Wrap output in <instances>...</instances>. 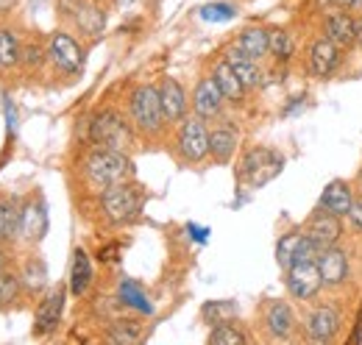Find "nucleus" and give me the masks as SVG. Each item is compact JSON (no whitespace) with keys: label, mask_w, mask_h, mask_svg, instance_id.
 Segmentation results:
<instances>
[{"label":"nucleus","mask_w":362,"mask_h":345,"mask_svg":"<svg viewBox=\"0 0 362 345\" xmlns=\"http://www.w3.org/2000/svg\"><path fill=\"white\" fill-rule=\"evenodd\" d=\"M47 231V209L42 204V198L31 201L25 209H23V234L28 240H42Z\"/></svg>","instance_id":"4468645a"},{"label":"nucleus","mask_w":362,"mask_h":345,"mask_svg":"<svg viewBox=\"0 0 362 345\" xmlns=\"http://www.w3.org/2000/svg\"><path fill=\"white\" fill-rule=\"evenodd\" d=\"M120 301L129 303V306H134V309H139V312H145V315H151L153 312V306H151V301L145 298V293L136 287L134 281H120Z\"/></svg>","instance_id":"bb28decb"},{"label":"nucleus","mask_w":362,"mask_h":345,"mask_svg":"<svg viewBox=\"0 0 362 345\" xmlns=\"http://www.w3.org/2000/svg\"><path fill=\"white\" fill-rule=\"evenodd\" d=\"M237 47H240L245 56L259 59V56H265V53L271 50V34H265L262 28H248V31L240 37Z\"/></svg>","instance_id":"4be33fe9"},{"label":"nucleus","mask_w":362,"mask_h":345,"mask_svg":"<svg viewBox=\"0 0 362 345\" xmlns=\"http://www.w3.org/2000/svg\"><path fill=\"white\" fill-rule=\"evenodd\" d=\"M3 112H6V123H8V131L14 134V131H17V112H14V103H11V100H6Z\"/></svg>","instance_id":"4c0bfd02"},{"label":"nucleus","mask_w":362,"mask_h":345,"mask_svg":"<svg viewBox=\"0 0 362 345\" xmlns=\"http://www.w3.org/2000/svg\"><path fill=\"white\" fill-rule=\"evenodd\" d=\"M103 212L115 223H123V220L134 217L139 212V192H136L134 187H126V184L106 187V192H103Z\"/></svg>","instance_id":"39448f33"},{"label":"nucleus","mask_w":362,"mask_h":345,"mask_svg":"<svg viewBox=\"0 0 362 345\" xmlns=\"http://www.w3.org/2000/svg\"><path fill=\"white\" fill-rule=\"evenodd\" d=\"M223 106V92L215 78H206L195 86V112L198 117H215Z\"/></svg>","instance_id":"9b49d317"},{"label":"nucleus","mask_w":362,"mask_h":345,"mask_svg":"<svg viewBox=\"0 0 362 345\" xmlns=\"http://www.w3.org/2000/svg\"><path fill=\"white\" fill-rule=\"evenodd\" d=\"M40 56H42V53H40L37 45H28V47L23 50V62H25V64H40V62H42Z\"/></svg>","instance_id":"e433bc0d"},{"label":"nucleus","mask_w":362,"mask_h":345,"mask_svg":"<svg viewBox=\"0 0 362 345\" xmlns=\"http://www.w3.org/2000/svg\"><path fill=\"white\" fill-rule=\"evenodd\" d=\"M326 31L334 45H351L357 40V25H354L351 14H332L326 23Z\"/></svg>","instance_id":"f3484780"},{"label":"nucleus","mask_w":362,"mask_h":345,"mask_svg":"<svg viewBox=\"0 0 362 345\" xmlns=\"http://www.w3.org/2000/svg\"><path fill=\"white\" fill-rule=\"evenodd\" d=\"M307 237L315 242L320 251H326V248H332L337 240H340V220L334 212H323V215H315L313 217V223H310V231H307Z\"/></svg>","instance_id":"1a4fd4ad"},{"label":"nucleus","mask_w":362,"mask_h":345,"mask_svg":"<svg viewBox=\"0 0 362 345\" xmlns=\"http://www.w3.org/2000/svg\"><path fill=\"white\" fill-rule=\"evenodd\" d=\"M50 59L56 62V67H62L64 73H78L84 64V50L78 47V42L67 34H56L50 40Z\"/></svg>","instance_id":"6e6552de"},{"label":"nucleus","mask_w":362,"mask_h":345,"mask_svg":"<svg viewBox=\"0 0 362 345\" xmlns=\"http://www.w3.org/2000/svg\"><path fill=\"white\" fill-rule=\"evenodd\" d=\"M112 343H120V345H134L142 340V332L136 323H117L112 326V334H109Z\"/></svg>","instance_id":"7c9ffc66"},{"label":"nucleus","mask_w":362,"mask_h":345,"mask_svg":"<svg viewBox=\"0 0 362 345\" xmlns=\"http://www.w3.org/2000/svg\"><path fill=\"white\" fill-rule=\"evenodd\" d=\"M307 329H310V337H313V340L326 343V340H332V337L337 334V329H340V315H337L332 306H320V309H315V312L310 315Z\"/></svg>","instance_id":"9d476101"},{"label":"nucleus","mask_w":362,"mask_h":345,"mask_svg":"<svg viewBox=\"0 0 362 345\" xmlns=\"http://www.w3.org/2000/svg\"><path fill=\"white\" fill-rule=\"evenodd\" d=\"M215 81L221 86L223 98H228V100H240V98L245 95V84L240 81V76L234 73V67H231L228 62H221V64L215 67Z\"/></svg>","instance_id":"a211bd4d"},{"label":"nucleus","mask_w":362,"mask_h":345,"mask_svg":"<svg viewBox=\"0 0 362 345\" xmlns=\"http://www.w3.org/2000/svg\"><path fill=\"white\" fill-rule=\"evenodd\" d=\"M234 312H237L234 303H228V301H215V303H206V306H204V315H206L209 320H218V323L231 320Z\"/></svg>","instance_id":"72a5a7b5"},{"label":"nucleus","mask_w":362,"mask_h":345,"mask_svg":"<svg viewBox=\"0 0 362 345\" xmlns=\"http://www.w3.org/2000/svg\"><path fill=\"white\" fill-rule=\"evenodd\" d=\"M62 309H64V293L56 290V293H50L45 301L40 303V309H37V334H45L50 329H56V323H59V317H62Z\"/></svg>","instance_id":"2eb2a0df"},{"label":"nucleus","mask_w":362,"mask_h":345,"mask_svg":"<svg viewBox=\"0 0 362 345\" xmlns=\"http://www.w3.org/2000/svg\"><path fill=\"white\" fill-rule=\"evenodd\" d=\"M90 281H92L90 257L78 248V251H76V257H73V270H70V290H73L76 296H81V293H87Z\"/></svg>","instance_id":"aec40b11"},{"label":"nucleus","mask_w":362,"mask_h":345,"mask_svg":"<svg viewBox=\"0 0 362 345\" xmlns=\"http://www.w3.org/2000/svg\"><path fill=\"white\" fill-rule=\"evenodd\" d=\"M271 50L276 53V59H290V56H293V40H290V34H284V31H273Z\"/></svg>","instance_id":"f704fd0d"},{"label":"nucleus","mask_w":362,"mask_h":345,"mask_svg":"<svg viewBox=\"0 0 362 345\" xmlns=\"http://www.w3.org/2000/svg\"><path fill=\"white\" fill-rule=\"evenodd\" d=\"M357 40H360V45H362V25H357Z\"/></svg>","instance_id":"37998d69"},{"label":"nucleus","mask_w":362,"mask_h":345,"mask_svg":"<svg viewBox=\"0 0 362 345\" xmlns=\"http://www.w3.org/2000/svg\"><path fill=\"white\" fill-rule=\"evenodd\" d=\"M76 20H78V25H81L87 34H92V37L103 31V14H100L95 6H78Z\"/></svg>","instance_id":"cd10ccee"},{"label":"nucleus","mask_w":362,"mask_h":345,"mask_svg":"<svg viewBox=\"0 0 362 345\" xmlns=\"http://www.w3.org/2000/svg\"><path fill=\"white\" fill-rule=\"evenodd\" d=\"M351 220L362 228V204H354V206H351Z\"/></svg>","instance_id":"ea45409f"},{"label":"nucleus","mask_w":362,"mask_h":345,"mask_svg":"<svg viewBox=\"0 0 362 345\" xmlns=\"http://www.w3.org/2000/svg\"><path fill=\"white\" fill-rule=\"evenodd\" d=\"M234 14H237L234 6H228V3H209V6L201 8V17L206 23H228Z\"/></svg>","instance_id":"2f4dec72"},{"label":"nucleus","mask_w":362,"mask_h":345,"mask_svg":"<svg viewBox=\"0 0 362 345\" xmlns=\"http://www.w3.org/2000/svg\"><path fill=\"white\" fill-rule=\"evenodd\" d=\"M337 45L332 42V40H320L315 42L313 47V70H315V76H329L334 67H337Z\"/></svg>","instance_id":"6ab92c4d"},{"label":"nucleus","mask_w":362,"mask_h":345,"mask_svg":"<svg viewBox=\"0 0 362 345\" xmlns=\"http://www.w3.org/2000/svg\"><path fill=\"white\" fill-rule=\"evenodd\" d=\"M92 139L100 145V148H112V151H123L129 148L132 142V134H129V126L123 123L120 115L115 112H103L92 120Z\"/></svg>","instance_id":"7ed1b4c3"},{"label":"nucleus","mask_w":362,"mask_h":345,"mask_svg":"<svg viewBox=\"0 0 362 345\" xmlns=\"http://www.w3.org/2000/svg\"><path fill=\"white\" fill-rule=\"evenodd\" d=\"M323 284L317 259H304V262H293V267L287 270V287L296 298H313Z\"/></svg>","instance_id":"423d86ee"},{"label":"nucleus","mask_w":362,"mask_h":345,"mask_svg":"<svg viewBox=\"0 0 362 345\" xmlns=\"http://www.w3.org/2000/svg\"><path fill=\"white\" fill-rule=\"evenodd\" d=\"M317 267H320V276H323V281H326V284H343V279H346V273H349L346 254H343V251H337L334 245H332V248H326V251H320V257H317Z\"/></svg>","instance_id":"f8f14e48"},{"label":"nucleus","mask_w":362,"mask_h":345,"mask_svg":"<svg viewBox=\"0 0 362 345\" xmlns=\"http://www.w3.org/2000/svg\"><path fill=\"white\" fill-rule=\"evenodd\" d=\"M301 242H304V234H287V237H281V242H279V248H276V259H279V264H281L284 270L293 267Z\"/></svg>","instance_id":"a878e982"},{"label":"nucleus","mask_w":362,"mask_h":345,"mask_svg":"<svg viewBox=\"0 0 362 345\" xmlns=\"http://www.w3.org/2000/svg\"><path fill=\"white\" fill-rule=\"evenodd\" d=\"M343 6H362V0H340Z\"/></svg>","instance_id":"79ce46f5"},{"label":"nucleus","mask_w":362,"mask_h":345,"mask_svg":"<svg viewBox=\"0 0 362 345\" xmlns=\"http://www.w3.org/2000/svg\"><path fill=\"white\" fill-rule=\"evenodd\" d=\"M293 312H290V306L287 303H273L271 309H268V329H271V334L276 337H287L290 332H293Z\"/></svg>","instance_id":"393cba45"},{"label":"nucleus","mask_w":362,"mask_h":345,"mask_svg":"<svg viewBox=\"0 0 362 345\" xmlns=\"http://www.w3.org/2000/svg\"><path fill=\"white\" fill-rule=\"evenodd\" d=\"M323 206H326V212H334V215H351V206H354V198H351V189H349V184H343V181H332V184H326V189H323Z\"/></svg>","instance_id":"ddd939ff"},{"label":"nucleus","mask_w":362,"mask_h":345,"mask_svg":"<svg viewBox=\"0 0 362 345\" xmlns=\"http://www.w3.org/2000/svg\"><path fill=\"white\" fill-rule=\"evenodd\" d=\"M237 148V134L231 129H218L209 134V153L218 159V162H228L231 153Z\"/></svg>","instance_id":"b1692460"},{"label":"nucleus","mask_w":362,"mask_h":345,"mask_svg":"<svg viewBox=\"0 0 362 345\" xmlns=\"http://www.w3.org/2000/svg\"><path fill=\"white\" fill-rule=\"evenodd\" d=\"M132 115H134L136 126L145 131H156L162 126V95L153 86H139L132 98Z\"/></svg>","instance_id":"20e7f679"},{"label":"nucleus","mask_w":362,"mask_h":345,"mask_svg":"<svg viewBox=\"0 0 362 345\" xmlns=\"http://www.w3.org/2000/svg\"><path fill=\"white\" fill-rule=\"evenodd\" d=\"M14 296H17V279H14V276L0 273V306H3V303H8Z\"/></svg>","instance_id":"c9c22d12"},{"label":"nucleus","mask_w":362,"mask_h":345,"mask_svg":"<svg viewBox=\"0 0 362 345\" xmlns=\"http://www.w3.org/2000/svg\"><path fill=\"white\" fill-rule=\"evenodd\" d=\"M281 165H284V159L276 156L273 151H268V148H254V151L245 153V159L240 165V178L245 184H251V187H262V184H268L271 178L279 175Z\"/></svg>","instance_id":"f03ea898"},{"label":"nucleus","mask_w":362,"mask_h":345,"mask_svg":"<svg viewBox=\"0 0 362 345\" xmlns=\"http://www.w3.org/2000/svg\"><path fill=\"white\" fill-rule=\"evenodd\" d=\"M23 231V212L14 201H0V240H14Z\"/></svg>","instance_id":"5701e85b"},{"label":"nucleus","mask_w":362,"mask_h":345,"mask_svg":"<svg viewBox=\"0 0 362 345\" xmlns=\"http://www.w3.org/2000/svg\"><path fill=\"white\" fill-rule=\"evenodd\" d=\"M209 343L212 345H240V343H245V337H243L240 332H234L231 326H226V323H218V329L209 334Z\"/></svg>","instance_id":"473e14b6"},{"label":"nucleus","mask_w":362,"mask_h":345,"mask_svg":"<svg viewBox=\"0 0 362 345\" xmlns=\"http://www.w3.org/2000/svg\"><path fill=\"white\" fill-rule=\"evenodd\" d=\"M0 273H6V254L0 251Z\"/></svg>","instance_id":"a19ab883"},{"label":"nucleus","mask_w":362,"mask_h":345,"mask_svg":"<svg viewBox=\"0 0 362 345\" xmlns=\"http://www.w3.org/2000/svg\"><path fill=\"white\" fill-rule=\"evenodd\" d=\"M159 95H162V112H165V117L168 120H179L181 115H184V92H181V86L176 81H165L162 89H159Z\"/></svg>","instance_id":"412c9836"},{"label":"nucleus","mask_w":362,"mask_h":345,"mask_svg":"<svg viewBox=\"0 0 362 345\" xmlns=\"http://www.w3.org/2000/svg\"><path fill=\"white\" fill-rule=\"evenodd\" d=\"M226 62L231 64V67H234V73L240 76V81H243L245 86H257L259 81H262V73H259V67H257V64H254V59H251V56H245L240 47L228 53Z\"/></svg>","instance_id":"dca6fc26"},{"label":"nucleus","mask_w":362,"mask_h":345,"mask_svg":"<svg viewBox=\"0 0 362 345\" xmlns=\"http://www.w3.org/2000/svg\"><path fill=\"white\" fill-rule=\"evenodd\" d=\"M179 148L184 159H189V162H201L209 153V134H206L201 120H187L181 126Z\"/></svg>","instance_id":"0eeeda50"},{"label":"nucleus","mask_w":362,"mask_h":345,"mask_svg":"<svg viewBox=\"0 0 362 345\" xmlns=\"http://www.w3.org/2000/svg\"><path fill=\"white\" fill-rule=\"evenodd\" d=\"M87 172L95 184L100 187H112V184H123L132 175V162L123 151H112V148H100L92 151L87 159Z\"/></svg>","instance_id":"f257e3e1"},{"label":"nucleus","mask_w":362,"mask_h":345,"mask_svg":"<svg viewBox=\"0 0 362 345\" xmlns=\"http://www.w3.org/2000/svg\"><path fill=\"white\" fill-rule=\"evenodd\" d=\"M20 59V45L11 31H0V67H11Z\"/></svg>","instance_id":"c85d7f7f"},{"label":"nucleus","mask_w":362,"mask_h":345,"mask_svg":"<svg viewBox=\"0 0 362 345\" xmlns=\"http://www.w3.org/2000/svg\"><path fill=\"white\" fill-rule=\"evenodd\" d=\"M23 281L28 284V290H42L45 287V281H47V270H45V264L40 262V259H31L28 264H25V276H23Z\"/></svg>","instance_id":"c756f323"},{"label":"nucleus","mask_w":362,"mask_h":345,"mask_svg":"<svg viewBox=\"0 0 362 345\" xmlns=\"http://www.w3.org/2000/svg\"><path fill=\"white\" fill-rule=\"evenodd\" d=\"M187 231L192 234V240H195V242H206V237H209V228H201V226H195V223H189V226H187Z\"/></svg>","instance_id":"58836bf2"}]
</instances>
